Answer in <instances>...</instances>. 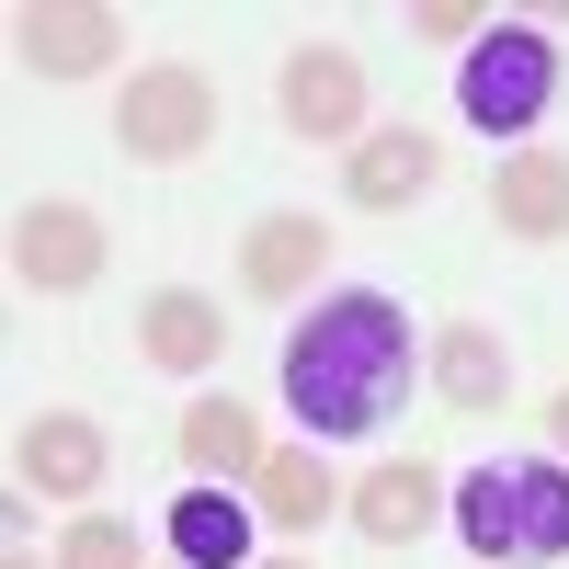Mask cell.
<instances>
[{"instance_id": "8fae6325", "label": "cell", "mask_w": 569, "mask_h": 569, "mask_svg": "<svg viewBox=\"0 0 569 569\" xmlns=\"http://www.w3.org/2000/svg\"><path fill=\"white\" fill-rule=\"evenodd\" d=\"M433 137L421 126H376V137H353L342 149V206H365V217H410L421 194H433Z\"/></svg>"}, {"instance_id": "3957f363", "label": "cell", "mask_w": 569, "mask_h": 569, "mask_svg": "<svg viewBox=\"0 0 569 569\" xmlns=\"http://www.w3.org/2000/svg\"><path fill=\"white\" fill-rule=\"evenodd\" d=\"M558 103V34L547 23H479V46L456 58V114L479 137H525Z\"/></svg>"}, {"instance_id": "7a4b0ae2", "label": "cell", "mask_w": 569, "mask_h": 569, "mask_svg": "<svg viewBox=\"0 0 569 569\" xmlns=\"http://www.w3.org/2000/svg\"><path fill=\"white\" fill-rule=\"evenodd\" d=\"M456 536L479 569H547L569 558V467L558 456H501L479 479H456Z\"/></svg>"}, {"instance_id": "30bf717a", "label": "cell", "mask_w": 569, "mask_h": 569, "mask_svg": "<svg viewBox=\"0 0 569 569\" xmlns=\"http://www.w3.org/2000/svg\"><path fill=\"white\" fill-rule=\"evenodd\" d=\"M319 273H330V217H308V206H273V217H251V240H240V297H262V308H297Z\"/></svg>"}, {"instance_id": "5bb4252c", "label": "cell", "mask_w": 569, "mask_h": 569, "mask_svg": "<svg viewBox=\"0 0 569 569\" xmlns=\"http://www.w3.org/2000/svg\"><path fill=\"white\" fill-rule=\"evenodd\" d=\"M251 512H262V525H284V536H319L330 512H342V479H330L308 445H262V467H251Z\"/></svg>"}, {"instance_id": "52a82bcc", "label": "cell", "mask_w": 569, "mask_h": 569, "mask_svg": "<svg viewBox=\"0 0 569 569\" xmlns=\"http://www.w3.org/2000/svg\"><path fill=\"white\" fill-rule=\"evenodd\" d=\"M273 114H284V137H308V149H353L365 137V58L353 46H297V58L273 69Z\"/></svg>"}, {"instance_id": "9a60e30c", "label": "cell", "mask_w": 569, "mask_h": 569, "mask_svg": "<svg viewBox=\"0 0 569 569\" xmlns=\"http://www.w3.org/2000/svg\"><path fill=\"white\" fill-rule=\"evenodd\" d=\"M490 217L512 240H569V160L558 149H512L490 171Z\"/></svg>"}, {"instance_id": "6da1fadb", "label": "cell", "mask_w": 569, "mask_h": 569, "mask_svg": "<svg viewBox=\"0 0 569 569\" xmlns=\"http://www.w3.org/2000/svg\"><path fill=\"white\" fill-rule=\"evenodd\" d=\"M421 376V342L388 284H342V297H319L297 319V342H284V410L308 421V433L353 445V433H388V410L410 399Z\"/></svg>"}, {"instance_id": "9c48e42d", "label": "cell", "mask_w": 569, "mask_h": 569, "mask_svg": "<svg viewBox=\"0 0 569 569\" xmlns=\"http://www.w3.org/2000/svg\"><path fill=\"white\" fill-rule=\"evenodd\" d=\"M445 501H456L445 467H421V456H388V467H365V479H342V512H353L365 547H421Z\"/></svg>"}, {"instance_id": "4fadbf2b", "label": "cell", "mask_w": 569, "mask_h": 569, "mask_svg": "<svg viewBox=\"0 0 569 569\" xmlns=\"http://www.w3.org/2000/svg\"><path fill=\"white\" fill-rule=\"evenodd\" d=\"M171 456L194 467L206 490H251V467H262V433H251V410L240 399H194L171 421Z\"/></svg>"}, {"instance_id": "d6986e66", "label": "cell", "mask_w": 569, "mask_h": 569, "mask_svg": "<svg viewBox=\"0 0 569 569\" xmlns=\"http://www.w3.org/2000/svg\"><path fill=\"white\" fill-rule=\"evenodd\" d=\"M421 34H433V46H479V12H467V0H421V12H410Z\"/></svg>"}, {"instance_id": "44dd1931", "label": "cell", "mask_w": 569, "mask_h": 569, "mask_svg": "<svg viewBox=\"0 0 569 569\" xmlns=\"http://www.w3.org/2000/svg\"><path fill=\"white\" fill-rule=\"evenodd\" d=\"M0 569H58V558H23V536H12V558H0Z\"/></svg>"}, {"instance_id": "8992f818", "label": "cell", "mask_w": 569, "mask_h": 569, "mask_svg": "<svg viewBox=\"0 0 569 569\" xmlns=\"http://www.w3.org/2000/svg\"><path fill=\"white\" fill-rule=\"evenodd\" d=\"M12 58L34 80H103L126 58V12L114 0H12Z\"/></svg>"}, {"instance_id": "e0dca14e", "label": "cell", "mask_w": 569, "mask_h": 569, "mask_svg": "<svg viewBox=\"0 0 569 569\" xmlns=\"http://www.w3.org/2000/svg\"><path fill=\"white\" fill-rule=\"evenodd\" d=\"M433 399L467 410V421L512 399V353H501V330H479V319H456V330H445V342H433Z\"/></svg>"}, {"instance_id": "ffe728a7", "label": "cell", "mask_w": 569, "mask_h": 569, "mask_svg": "<svg viewBox=\"0 0 569 569\" xmlns=\"http://www.w3.org/2000/svg\"><path fill=\"white\" fill-rule=\"evenodd\" d=\"M547 445H558V456H569V388H558V399H547Z\"/></svg>"}, {"instance_id": "7c38bea8", "label": "cell", "mask_w": 569, "mask_h": 569, "mask_svg": "<svg viewBox=\"0 0 569 569\" xmlns=\"http://www.w3.org/2000/svg\"><path fill=\"white\" fill-rule=\"evenodd\" d=\"M137 353L160 376H217L228 365V308H206L194 284H160V297H137Z\"/></svg>"}, {"instance_id": "5b68a950", "label": "cell", "mask_w": 569, "mask_h": 569, "mask_svg": "<svg viewBox=\"0 0 569 569\" xmlns=\"http://www.w3.org/2000/svg\"><path fill=\"white\" fill-rule=\"evenodd\" d=\"M103 262H114V240H103V217H91V206L34 194V206L12 217V284H23V297H91Z\"/></svg>"}, {"instance_id": "ba28073f", "label": "cell", "mask_w": 569, "mask_h": 569, "mask_svg": "<svg viewBox=\"0 0 569 569\" xmlns=\"http://www.w3.org/2000/svg\"><path fill=\"white\" fill-rule=\"evenodd\" d=\"M103 479H114V445H103V421H91V410H34L23 433H12V490L91 512Z\"/></svg>"}, {"instance_id": "7402d4cb", "label": "cell", "mask_w": 569, "mask_h": 569, "mask_svg": "<svg viewBox=\"0 0 569 569\" xmlns=\"http://www.w3.org/2000/svg\"><path fill=\"white\" fill-rule=\"evenodd\" d=\"M251 569H308V558H297V547H284V558H251Z\"/></svg>"}, {"instance_id": "277c9868", "label": "cell", "mask_w": 569, "mask_h": 569, "mask_svg": "<svg viewBox=\"0 0 569 569\" xmlns=\"http://www.w3.org/2000/svg\"><path fill=\"white\" fill-rule=\"evenodd\" d=\"M114 149H126L137 171H182V160H206V149H217V80L182 69V58L126 69V91H114Z\"/></svg>"}, {"instance_id": "ac0fdd59", "label": "cell", "mask_w": 569, "mask_h": 569, "mask_svg": "<svg viewBox=\"0 0 569 569\" xmlns=\"http://www.w3.org/2000/svg\"><path fill=\"white\" fill-rule=\"evenodd\" d=\"M58 569H137V525H126V512H69Z\"/></svg>"}, {"instance_id": "2e32d148", "label": "cell", "mask_w": 569, "mask_h": 569, "mask_svg": "<svg viewBox=\"0 0 569 569\" xmlns=\"http://www.w3.org/2000/svg\"><path fill=\"white\" fill-rule=\"evenodd\" d=\"M171 558L182 569H251V490H182L171 501Z\"/></svg>"}]
</instances>
